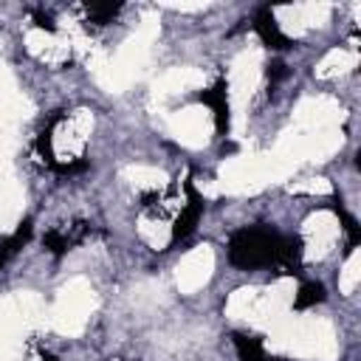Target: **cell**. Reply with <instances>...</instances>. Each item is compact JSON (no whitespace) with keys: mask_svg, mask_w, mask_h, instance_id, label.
<instances>
[{"mask_svg":"<svg viewBox=\"0 0 361 361\" xmlns=\"http://www.w3.org/2000/svg\"><path fill=\"white\" fill-rule=\"evenodd\" d=\"M302 237L279 234L268 226H245L228 237V262L240 271H257L268 265H285L288 274H299Z\"/></svg>","mask_w":361,"mask_h":361,"instance_id":"6da1fadb","label":"cell"},{"mask_svg":"<svg viewBox=\"0 0 361 361\" xmlns=\"http://www.w3.org/2000/svg\"><path fill=\"white\" fill-rule=\"evenodd\" d=\"M197 102H203L206 107H212V116H214V130L217 135H226L228 133V124H231V110H228V85L226 79H217L209 90L197 93Z\"/></svg>","mask_w":361,"mask_h":361,"instance_id":"7a4b0ae2","label":"cell"},{"mask_svg":"<svg viewBox=\"0 0 361 361\" xmlns=\"http://www.w3.org/2000/svg\"><path fill=\"white\" fill-rule=\"evenodd\" d=\"M183 189H186V206H183V212L178 214V220H175V226H172V243L189 237V234L197 228V220H200V214H203V197L197 195L192 178H186Z\"/></svg>","mask_w":361,"mask_h":361,"instance_id":"3957f363","label":"cell"},{"mask_svg":"<svg viewBox=\"0 0 361 361\" xmlns=\"http://www.w3.org/2000/svg\"><path fill=\"white\" fill-rule=\"evenodd\" d=\"M254 31L259 34V39L274 48V51H285V48H293V39L282 34V28L276 25V17L271 11V6H262L257 14H254Z\"/></svg>","mask_w":361,"mask_h":361,"instance_id":"277c9868","label":"cell"},{"mask_svg":"<svg viewBox=\"0 0 361 361\" xmlns=\"http://www.w3.org/2000/svg\"><path fill=\"white\" fill-rule=\"evenodd\" d=\"M31 231H34V223L25 217V220L17 226V231H14L11 237L0 240V268H3V265H6V262H8V259H11V257L31 240Z\"/></svg>","mask_w":361,"mask_h":361,"instance_id":"5b68a950","label":"cell"},{"mask_svg":"<svg viewBox=\"0 0 361 361\" xmlns=\"http://www.w3.org/2000/svg\"><path fill=\"white\" fill-rule=\"evenodd\" d=\"M231 341H234V350H237V358L240 361H259V358H265V347H262V338L259 336L231 333Z\"/></svg>","mask_w":361,"mask_h":361,"instance_id":"8992f818","label":"cell"},{"mask_svg":"<svg viewBox=\"0 0 361 361\" xmlns=\"http://www.w3.org/2000/svg\"><path fill=\"white\" fill-rule=\"evenodd\" d=\"M324 285L322 282H305L302 288H299V293H296V299H293V307L296 310H305V307H313V305H319V302H324Z\"/></svg>","mask_w":361,"mask_h":361,"instance_id":"52a82bcc","label":"cell"},{"mask_svg":"<svg viewBox=\"0 0 361 361\" xmlns=\"http://www.w3.org/2000/svg\"><path fill=\"white\" fill-rule=\"evenodd\" d=\"M87 17L96 23V25H107L113 23V17L121 11V3H87Z\"/></svg>","mask_w":361,"mask_h":361,"instance_id":"ba28073f","label":"cell"},{"mask_svg":"<svg viewBox=\"0 0 361 361\" xmlns=\"http://www.w3.org/2000/svg\"><path fill=\"white\" fill-rule=\"evenodd\" d=\"M42 245H45V248H48L54 257H62L65 251H71L73 240H71L68 234H62V231H56V228H54V231H48V234L42 237Z\"/></svg>","mask_w":361,"mask_h":361,"instance_id":"9c48e42d","label":"cell"},{"mask_svg":"<svg viewBox=\"0 0 361 361\" xmlns=\"http://www.w3.org/2000/svg\"><path fill=\"white\" fill-rule=\"evenodd\" d=\"M59 118H62V116H54L51 124L37 135V149H39V155L45 158V164H51V166H56V158H54V149H51V130H54V124H56Z\"/></svg>","mask_w":361,"mask_h":361,"instance_id":"30bf717a","label":"cell"},{"mask_svg":"<svg viewBox=\"0 0 361 361\" xmlns=\"http://www.w3.org/2000/svg\"><path fill=\"white\" fill-rule=\"evenodd\" d=\"M338 212V217L344 220V231H347V251H353L358 243H361V231H358V223H355V217H350L347 212H341V209H336Z\"/></svg>","mask_w":361,"mask_h":361,"instance_id":"8fae6325","label":"cell"},{"mask_svg":"<svg viewBox=\"0 0 361 361\" xmlns=\"http://www.w3.org/2000/svg\"><path fill=\"white\" fill-rule=\"evenodd\" d=\"M31 17H34V25H37V28H42V31H48V34L56 31V23H54L51 14H45V11H34Z\"/></svg>","mask_w":361,"mask_h":361,"instance_id":"7c38bea8","label":"cell"},{"mask_svg":"<svg viewBox=\"0 0 361 361\" xmlns=\"http://www.w3.org/2000/svg\"><path fill=\"white\" fill-rule=\"evenodd\" d=\"M285 76H288L285 62H271V65H268V79H271V85L279 82V79H285Z\"/></svg>","mask_w":361,"mask_h":361,"instance_id":"4fadbf2b","label":"cell"},{"mask_svg":"<svg viewBox=\"0 0 361 361\" xmlns=\"http://www.w3.org/2000/svg\"><path fill=\"white\" fill-rule=\"evenodd\" d=\"M42 358H45V361H56V358H54L51 353H45V350H42Z\"/></svg>","mask_w":361,"mask_h":361,"instance_id":"5bb4252c","label":"cell"},{"mask_svg":"<svg viewBox=\"0 0 361 361\" xmlns=\"http://www.w3.org/2000/svg\"><path fill=\"white\" fill-rule=\"evenodd\" d=\"M259 361H282V358H268V355H265V358H259Z\"/></svg>","mask_w":361,"mask_h":361,"instance_id":"9a60e30c","label":"cell"}]
</instances>
